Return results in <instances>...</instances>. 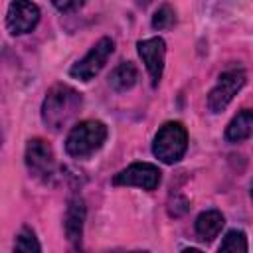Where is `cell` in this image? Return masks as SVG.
Returning a JSON list of instances; mask_svg holds the SVG:
<instances>
[{
    "label": "cell",
    "instance_id": "6da1fadb",
    "mask_svg": "<svg viewBox=\"0 0 253 253\" xmlns=\"http://www.w3.org/2000/svg\"><path fill=\"white\" fill-rule=\"evenodd\" d=\"M81 93L69 85H53L42 103V121L51 130H61L81 109Z\"/></svg>",
    "mask_w": 253,
    "mask_h": 253
},
{
    "label": "cell",
    "instance_id": "7a4b0ae2",
    "mask_svg": "<svg viewBox=\"0 0 253 253\" xmlns=\"http://www.w3.org/2000/svg\"><path fill=\"white\" fill-rule=\"evenodd\" d=\"M107 138V126L101 121L89 119L75 125L65 138V152L73 158H87L103 146Z\"/></svg>",
    "mask_w": 253,
    "mask_h": 253
},
{
    "label": "cell",
    "instance_id": "3957f363",
    "mask_svg": "<svg viewBox=\"0 0 253 253\" xmlns=\"http://www.w3.org/2000/svg\"><path fill=\"white\" fill-rule=\"evenodd\" d=\"M188 148V132L184 128L182 123H164L152 142V152L158 160H162L164 164H174L178 162Z\"/></svg>",
    "mask_w": 253,
    "mask_h": 253
},
{
    "label": "cell",
    "instance_id": "277c9868",
    "mask_svg": "<svg viewBox=\"0 0 253 253\" xmlns=\"http://www.w3.org/2000/svg\"><path fill=\"white\" fill-rule=\"evenodd\" d=\"M245 71L243 69H227L219 75L215 87L210 91L208 95V109L211 113H221L231 99L241 91V87L245 85Z\"/></svg>",
    "mask_w": 253,
    "mask_h": 253
},
{
    "label": "cell",
    "instance_id": "5b68a950",
    "mask_svg": "<svg viewBox=\"0 0 253 253\" xmlns=\"http://www.w3.org/2000/svg\"><path fill=\"white\" fill-rule=\"evenodd\" d=\"M113 49H115L113 40H111V38H101V40L87 51V55H85L83 59H79V61L69 69L71 77H75V79H79V81H91V79L105 67V63H107V59L111 57Z\"/></svg>",
    "mask_w": 253,
    "mask_h": 253
},
{
    "label": "cell",
    "instance_id": "8992f818",
    "mask_svg": "<svg viewBox=\"0 0 253 253\" xmlns=\"http://www.w3.org/2000/svg\"><path fill=\"white\" fill-rule=\"evenodd\" d=\"M26 166L28 170L42 180H47L55 174V156L51 146L43 138H32L26 146Z\"/></svg>",
    "mask_w": 253,
    "mask_h": 253
},
{
    "label": "cell",
    "instance_id": "52a82bcc",
    "mask_svg": "<svg viewBox=\"0 0 253 253\" xmlns=\"http://www.w3.org/2000/svg\"><path fill=\"white\" fill-rule=\"evenodd\" d=\"M160 170L150 162H134L115 174V186H138L142 190H154L160 184Z\"/></svg>",
    "mask_w": 253,
    "mask_h": 253
},
{
    "label": "cell",
    "instance_id": "ba28073f",
    "mask_svg": "<svg viewBox=\"0 0 253 253\" xmlns=\"http://www.w3.org/2000/svg\"><path fill=\"white\" fill-rule=\"evenodd\" d=\"M40 22V8L30 0H14L6 14V28L10 34L20 36L32 32Z\"/></svg>",
    "mask_w": 253,
    "mask_h": 253
},
{
    "label": "cell",
    "instance_id": "9c48e42d",
    "mask_svg": "<svg viewBox=\"0 0 253 253\" xmlns=\"http://www.w3.org/2000/svg\"><path fill=\"white\" fill-rule=\"evenodd\" d=\"M138 55L142 59V63L146 65L152 85H158L162 71H164V55H166V42L162 38H148V40H140L136 43Z\"/></svg>",
    "mask_w": 253,
    "mask_h": 253
},
{
    "label": "cell",
    "instance_id": "30bf717a",
    "mask_svg": "<svg viewBox=\"0 0 253 253\" xmlns=\"http://www.w3.org/2000/svg\"><path fill=\"white\" fill-rule=\"evenodd\" d=\"M83 221H85V202L81 198H71L65 210L63 229L71 243H77L83 235Z\"/></svg>",
    "mask_w": 253,
    "mask_h": 253
},
{
    "label": "cell",
    "instance_id": "8fae6325",
    "mask_svg": "<svg viewBox=\"0 0 253 253\" xmlns=\"http://www.w3.org/2000/svg\"><path fill=\"white\" fill-rule=\"evenodd\" d=\"M223 223H225V219H223L221 211H217V210L202 211L196 219V233L202 241H211L219 235Z\"/></svg>",
    "mask_w": 253,
    "mask_h": 253
},
{
    "label": "cell",
    "instance_id": "7c38bea8",
    "mask_svg": "<svg viewBox=\"0 0 253 253\" xmlns=\"http://www.w3.org/2000/svg\"><path fill=\"white\" fill-rule=\"evenodd\" d=\"M249 136H253V111L245 109L231 119V123L225 128V138L229 142H241Z\"/></svg>",
    "mask_w": 253,
    "mask_h": 253
},
{
    "label": "cell",
    "instance_id": "4fadbf2b",
    "mask_svg": "<svg viewBox=\"0 0 253 253\" xmlns=\"http://www.w3.org/2000/svg\"><path fill=\"white\" fill-rule=\"evenodd\" d=\"M138 79V71L134 67L132 61H123L121 65H117L109 77L111 81V87L115 91H128Z\"/></svg>",
    "mask_w": 253,
    "mask_h": 253
},
{
    "label": "cell",
    "instance_id": "5bb4252c",
    "mask_svg": "<svg viewBox=\"0 0 253 253\" xmlns=\"http://www.w3.org/2000/svg\"><path fill=\"white\" fill-rule=\"evenodd\" d=\"M219 251H231V253H245L247 251V237L241 229H231L225 233Z\"/></svg>",
    "mask_w": 253,
    "mask_h": 253
},
{
    "label": "cell",
    "instance_id": "9a60e30c",
    "mask_svg": "<svg viewBox=\"0 0 253 253\" xmlns=\"http://www.w3.org/2000/svg\"><path fill=\"white\" fill-rule=\"evenodd\" d=\"M174 24H176V14H174L170 4H162L152 16V28L154 30H168Z\"/></svg>",
    "mask_w": 253,
    "mask_h": 253
},
{
    "label": "cell",
    "instance_id": "2e32d148",
    "mask_svg": "<svg viewBox=\"0 0 253 253\" xmlns=\"http://www.w3.org/2000/svg\"><path fill=\"white\" fill-rule=\"evenodd\" d=\"M14 249L16 251H42V247H40V243H38V239H36V235H34V231L30 229V227H24L20 233H18V237H16V243H14Z\"/></svg>",
    "mask_w": 253,
    "mask_h": 253
},
{
    "label": "cell",
    "instance_id": "e0dca14e",
    "mask_svg": "<svg viewBox=\"0 0 253 253\" xmlns=\"http://www.w3.org/2000/svg\"><path fill=\"white\" fill-rule=\"evenodd\" d=\"M51 2L59 12H75L85 4V0H51Z\"/></svg>",
    "mask_w": 253,
    "mask_h": 253
},
{
    "label": "cell",
    "instance_id": "ac0fdd59",
    "mask_svg": "<svg viewBox=\"0 0 253 253\" xmlns=\"http://www.w3.org/2000/svg\"><path fill=\"white\" fill-rule=\"evenodd\" d=\"M251 200H253V184H251Z\"/></svg>",
    "mask_w": 253,
    "mask_h": 253
}]
</instances>
